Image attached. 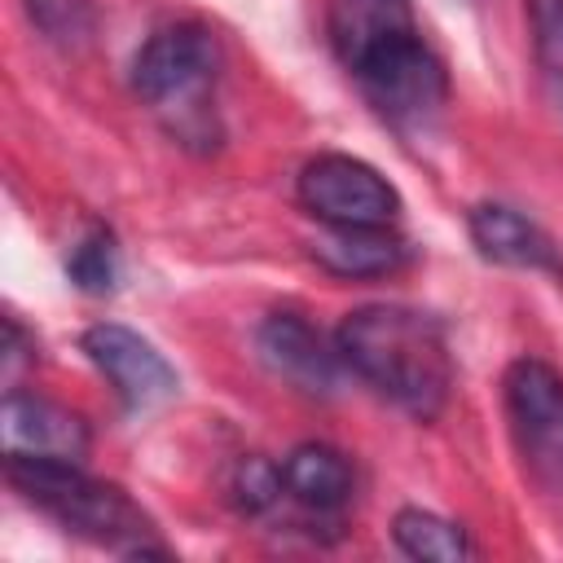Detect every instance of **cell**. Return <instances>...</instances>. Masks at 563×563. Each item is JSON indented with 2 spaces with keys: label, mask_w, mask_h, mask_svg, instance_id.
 Instances as JSON below:
<instances>
[{
  "label": "cell",
  "mask_w": 563,
  "mask_h": 563,
  "mask_svg": "<svg viewBox=\"0 0 563 563\" xmlns=\"http://www.w3.org/2000/svg\"><path fill=\"white\" fill-rule=\"evenodd\" d=\"M282 484L299 506L330 515L352 497V462L330 444H299L282 462Z\"/></svg>",
  "instance_id": "4fadbf2b"
},
{
  "label": "cell",
  "mask_w": 563,
  "mask_h": 563,
  "mask_svg": "<svg viewBox=\"0 0 563 563\" xmlns=\"http://www.w3.org/2000/svg\"><path fill=\"white\" fill-rule=\"evenodd\" d=\"M471 242L479 246L484 260L506 264V268H537V273H563V260L554 242L515 207L501 202H479L471 207Z\"/></svg>",
  "instance_id": "8fae6325"
},
{
  "label": "cell",
  "mask_w": 563,
  "mask_h": 563,
  "mask_svg": "<svg viewBox=\"0 0 563 563\" xmlns=\"http://www.w3.org/2000/svg\"><path fill=\"white\" fill-rule=\"evenodd\" d=\"M325 31H330L339 62L347 70H356L383 44L418 31V18H413L409 0H330Z\"/></svg>",
  "instance_id": "30bf717a"
},
{
  "label": "cell",
  "mask_w": 563,
  "mask_h": 563,
  "mask_svg": "<svg viewBox=\"0 0 563 563\" xmlns=\"http://www.w3.org/2000/svg\"><path fill=\"white\" fill-rule=\"evenodd\" d=\"M255 347H260V361L303 396H330L339 387V369H347L339 347H330L321 330H312L299 312L264 317Z\"/></svg>",
  "instance_id": "9c48e42d"
},
{
  "label": "cell",
  "mask_w": 563,
  "mask_h": 563,
  "mask_svg": "<svg viewBox=\"0 0 563 563\" xmlns=\"http://www.w3.org/2000/svg\"><path fill=\"white\" fill-rule=\"evenodd\" d=\"M220 40L202 22H172L154 31L132 57V92L163 119L180 145L211 150L220 141L216 119Z\"/></svg>",
  "instance_id": "7a4b0ae2"
},
{
  "label": "cell",
  "mask_w": 563,
  "mask_h": 563,
  "mask_svg": "<svg viewBox=\"0 0 563 563\" xmlns=\"http://www.w3.org/2000/svg\"><path fill=\"white\" fill-rule=\"evenodd\" d=\"M9 466V484L40 506L44 515H53L66 532L97 541L114 554L128 559H145V554H167V545L158 541L150 515L119 488L106 479H92L84 471V462H35V457H4Z\"/></svg>",
  "instance_id": "3957f363"
},
{
  "label": "cell",
  "mask_w": 563,
  "mask_h": 563,
  "mask_svg": "<svg viewBox=\"0 0 563 563\" xmlns=\"http://www.w3.org/2000/svg\"><path fill=\"white\" fill-rule=\"evenodd\" d=\"M391 541L409 554V559H435V563H457L471 554V537L462 523L422 510V506H405L391 519Z\"/></svg>",
  "instance_id": "5bb4252c"
},
{
  "label": "cell",
  "mask_w": 563,
  "mask_h": 563,
  "mask_svg": "<svg viewBox=\"0 0 563 563\" xmlns=\"http://www.w3.org/2000/svg\"><path fill=\"white\" fill-rule=\"evenodd\" d=\"M26 347H35V343L26 339V330L18 325V317H4V347H0L4 356H0V361H4V378H9V383H13L18 365H22V361H31V352H26Z\"/></svg>",
  "instance_id": "d6986e66"
},
{
  "label": "cell",
  "mask_w": 563,
  "mask_h": 563,
  "mask_svg": "<svg viewBox=\"0 0 563 563\" xmlns=\"http://www.w3.org/2000/svg\"><path fill=\"white\" fill-rule=\"evenodd\" d=\"M334 347L343 365L405 413L431 422L453 387V356L440 321L400 303H365L343 317Z\"/></svg>",
  "instance_id": "6da1fadb"
},
{
  "label": "cell",
  "mask_w": 563,
  "mask_h": 563,
  "mask_svg": "<svg viewBox=\"0 0 563 563\" xmlns=\"http://www.w3.org/2000/svg\"><path fill=\"white\" fill-rule=\"evenodd\" d=\"M84 356L106 374V383L119 391L128 409H154L176 396L180 378L167 365V356L136 330L119 321H97L84 330Z\"/></svg>",
  "instance_id": "52a82bcc"
},
{
  "label": "cell",
  "mask_w": 563,
  "mask_h": 563,
  "mask_svg": "<svg viewBox=\"0 0 563 563\" xmlns=\"http://www.w3.org/2000/svg\"><path fill=\"white\" fill-rule=\"evenodd\" d=\"M22 13L57 48H84L97 31L92 0H22Z\"/></svg>",
  "instance_id": "2e32d148"
},
{
  "label": "cell",
  "mask_w": 563,
  "mask_h": 563,
  "mask_svg": "<svg viewBox=\"0 0 563 563\" xmlns=\"http://www.w3.org/2000/svg\"><path fill=\"white\" fill-rule=\"evenodd\" d=\"M528 18H532V44L541 70L563 97V0H528Z\"/></svg>",
  "instance_id": "e0dca14e"
},
{
  "label": "cell",
  "mask_w": 563,
  "mask_h": 563,
  "mask_svg": "<svg viewBox=\"0 0 563 563\" xmlns=\"http://www.w3.org/2000/svg\"><path fill=\"white\" fill-rule=\"evenodd\" d=\"M352 75H356L361 92L369 97V106L396 128H418V123L435 119L440 106L449 101V70H444L440 53L422 40V31H409L400 40L383 44Z\"/></svg>",
  "instance_id": "277c9868"
},
{
  "label": "cell",
  "mask_w": 563,
  "mask_h": 563,
  "mask_svg": "<svg viewBox=\"0 0 563 563\" xmlns=\"http://www.w3.org/2000/svg\"><path fill=\"white\" fill-rule=\"evenodd\" d=\"M501 387L519 457L537 484L563 493V374L541 356H519Z\"/></svg>",
  "instance_id": "5b68a950"
},
{
  "label": "cell",
  "mask_w": 563,
  "mask_h": 563,
  "mask_svg": "<svg viewBox=\"0 0 563 563\" xmlns=\"http://www.w3.org/2000/svg\"><path fill=\"white\" fill-rule=\"evenodd\" d=\"M312 260L334 277H383L405 264V242L391 224H325L312 238Z\"/></svg>",
  "instance_id": "7c38bea8"
},
{
  "label": "cell",
  "mask_w": 563,
  "mask_h": 563,
  "mask_svg": "<svg viewBox=\"0 0 563 563\" xmlns=\"http://www.w3.org/2000/svg\"><path fill=\"white\" fill-rule=\"evenodd\" d=\"M282 493H286V484H282V466H273L268 457H242V462H238V475H233V501H238L246 515L268 510Z\"/></svg>",
  "instance_id": "ac0fdd59"
},
{
  "label": "cell",
  "mask_w": 563,
  "mask_h": 563,
  "mask_svg": "<svg viewBox=\"0 0 563 563\" xmlns=\"http://www.w3.org/2000/svg\"><path fill=\"white\" fill-rule=\"evenodd\" d=\"M0 435L4 457H35V462H84L88 457V422L44 396L4 391L0 405Z\"/></svg>",
  "instance_id": "ba28073f"
},
{
  "label": "cell",
  "mask_w": 563,
  "mask_h": 563,
  "mask_svg": "<svg viewBox=\"0 0 563 563\" xmlns=\"http://www.w3.org/2000/svg\"><path fill=\"white\" fill-rule=\"evenodd\" d=\"M119 273H123V255H119V242L110 229L92 224L66 255V277L84 290V295H110L119 286Z\"/></svg>",
  "instance_id": "9a60e30c"
},
{
  "label": "cell",
  "mask_w": 563,
  "mask_h": 563,
  "mask_svg": "<svg viewBox=\"0 0 563 563\" xmlns=\"http://www.w3.org/2000/svg\"><path fill=\"white\" fill-rule=\"evenodd\" d=\"M299 202L321 224H396L400 216L396 185L352 154H317L303 163Z\"/></svg>",
  "instance_id": "8992f818"
}]
</instances>
